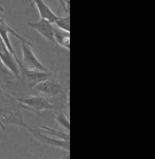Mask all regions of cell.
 Here are the masks:
<instances>
[{
    "label": "cell",
    "instance_id": "6da1fadb",
    "mask_svg": "<svg viewBox=\"0 0 155 159\" xmlns=\"http://www.w3.org/2000/svg\"><path fill=\"white\" fill-rule=\"evenodd\" d=\"M15 100L23 104V108H25V110L32 111L37 115H40V112L46 111V110H54L55 109L54 104L50 100H47L44 96H39V95L24 98H15Z\"/></svg>",
    "mask_w": 155,
    "mask_h": 159
},
{
    "label": "cell",
    "instance_id": "7a4b0ae2",
    "mask_svg": "<svg viewBox=\"0 0 155 159\" xmlns=\"http://www.w3.org/2000/svg\"><path fill=\"white\" fill-rule=\"evenodd\" d=\"M18 64V70H20V77H22L23 83L29 87V88H33L37 84L43 81L45 79H50L53 77V73L50 71H39V70H30L27 69L23 63L17 60ZM18 77V78H20Z\"/></svg>",
    "mask_w": 155,
    "mask_h": 159
},
{
    "label": "cell",
    "instance_id": "3957f363",
    "mask_svg": "<svg viewBox=\"0 0 155 159\" xmlns=\"http://www.w3.org/2000/svg\"><path fill=\"white\" fill-rule=\"evenodd\" d=\"M22 55H23V65L27 69L39 70V71H48L46 66L37 58L35 53L32 52V45L28 41H21Z\"/></svg>",
    "mask_w": 155,
    "mask_h": 159
},
{
    "label": "cell",
    "instance_id": "277c9868",
    "mask_svg": "<svg viewBox=\"0 0 155 159\" xmlns=\"http://www.w3.org/2000/svg\"><path fill=\"white\" fill-rule=\"evenodd\" d=\"M27 129H29L30 133L32 134L33 138L36 139V140H38L39 142H41V143H44V144H47V145H50V147H55V148H60V149H62V150H65V151H69V149H70V142L69 141L48 136L47 134L41 132L40 128L28 127Z\"/></svg>",
    "mask_w": 155,
    "mask_h": 159
},
{
    "label": "cell",
    "instance_id": "5b68a950",
    "mask_svg": "<svg viewBox=\"0 0 155 159\" xmlns=\"http://www.w3.org/2000/svg\"><path fill=\"white\" fill-rule=\"evenodd\" d=\"M28 25L36 30L37 32L39 33L43 38H45L47 41L55 43L54 34H53V30H54L53 23H51L50 21H47L45 18H40L39 21L37 22H28Z\"/></svg>",
    "mask_w": 155,
    "mask_h": 159
},
{
    "label": "cell",
    "instance_id": "8992f818",
    "mask_svg": "<svg viewBox=\"0 0 155 159\" xmlns=\"http://www.w3.org/2000/svg\"><path fill=\"white\" fill-rule=\"evenodd\" d=\"M33 88L38 94L46 96H58L62 93V85L52 80V78L40 81Z\"/></svg>",
    "mask_w": 155,
    "mask_h": 159
},
{
    "label": "cell",
    "instance_id": "52a82bcc",
    "mask_svg": "<svg viewBox=\"0 0 155 159\" xmlns=\"http://www.w3.org/2000/svg\"><path fill=\"white\" fill-rule=\"evenodd\" d=\"M17 55L15 56L12 53L7 51V48L5 47L4 45L0 48V62L4 65L5 68H7L11 71L14 77L17 79L20 77V70H18V64H17Z\"/></svg>",
    "mask_w": 155,
    "mask_h": 159
},
{
    "label": "cell",
    "instance_id": "ba28073f",
    "mask_svg": "<svg viewBox=\"0 0 155 159\" xmlns=\"http://www.w3.org/2000/svg\"><path fill=\"white\" fill-rule=\"evenodd\" d=\"M31 1L35 4V6L38 9L40 18H45L47 21H50L51 23H54L55 20L58 18V15L55 14V13H53V11L44 2V0H31Z\"/></svg>",
    "mask_w": 155,
    "mask_h": 159
},
{
    "label": "cell",
    "instance_id": "9c48e42d",
    "mask_svg": "<svg viewBox=\"0 0 155 159\" xmlns=\"http://www.w3.org/2000/svg\"><path fill=\"white\" fill-rule=\"evenodd\" d=\"M53 34H54V41L58 43L59 46L65 48V49H70V32L68 31H63V30L54 28L53 30Z\"/></svg>",
    "mask_w": 155,
    "mask_h": 159
},
{
    "label": "cell",
    "instance_id": "30bf717a",
    "mask_svg": "<svg viewBox=\"0 0 155 159\" xmlns=\"http://www.w3.org/2000/svg\"><path fill=\"white\" fill-rule=\"evenodd\" d=\"M1 118H2V123H5L6 125H17V126H22L24 128L29 127L25 123H23L21 116L16 117V115L14 113H1Z\"/></svg>",
    "mask_w": 155,
    "mask_h": 159
},
{
    "label": "cell",
    "instance_id": "8fae6325",
    "mask_svg": "<svg viewBox=\"0 0 155 159\" xmlns=\"http://www.w3.org/2000/svg\"><path fill=\"white\" fill-rule=\"evenodd\" d=\"M53 24H55L59 29L70 32V16H69V14H67L65 16H61V17L58 16V18L55 20Z\"/></svg>",
    "mask_w": 155,
    "mask_h": 159
},
{
    "label": "cell",
    "instance_id": "7c38bea8",
    "mask_svg": "<svg viewBox=\"0 0 155 159\" xmlns=\"http://www.w3.org/2000/svg\"><path fill=\"white\" fill-rule=\"evenodd\" d=\"M55 120H56V123L62 127V128H65L67 130L70 129V121H69L68 117L65 116L63 112H58L56 115H55Z\"/></svg>",
    "mask_w": 155,
    "mask_h": 159
},
{
    "label": "cell",
    "instance_id": "4fadbf2b",
    "mask_svg": "<svg viewBox=\"0 0 155 159\" xmlns=\"http://www.w3.org/2000/svg\"><path fill=\"white\" fill-rule=\"evenodd\" d=\"M40 129L47 130V132H48L51 135H55V136H58V138L61 139V140L70 141V138H69V133H60L59 130L53 129V128H51V127H47V126H41V127H40Z\"/></svg>",
    "mask_w": 155,
    "mask_h": 159
},
{
    "label": "cell",
    "instance_id": "5bb4252c",
    "mask_svg": "<svg viewBox=\"0 0 155 159\" xmlns=\"http://www.w3.org/2000/svg\"><path fill=\"white\" fill-rule=\"evenodd\" d=\"M59 1H60V4H61L62 8L65 11V13H68V9H67V2H65V0H59Z\"/></svg>",
    "mask_w": 155,
    "mask_h": 159
},
{
    "label": "cell",
    "instance_id": "9a60e30c",
    "mask_svg": "<svg viewBox=\"0 0 155 159\" xmlns=\"http://www.w3.org/2000/svg\"><path fill=\"white\" fill-rule=\"evenodd\" d=\"M0 64H1V62H0Z\"/></svg>",
    "mask_w": 155,
    "mask_h": 159
},
{
    "label": "cell",
    "instance_id": "2e32d148",
    "mask_svg": "<svg viewBox=\"0 0 155 159\" xmlns=\"http://www.w3.org/2000/svg\"><path fill=\"white\" fill-rule=\"evenodd\" d=\"M0 65H1V64H0Z\"/></svg>",
    "mask_w": 155,
    "mask_h": 159
}]
</instances>
